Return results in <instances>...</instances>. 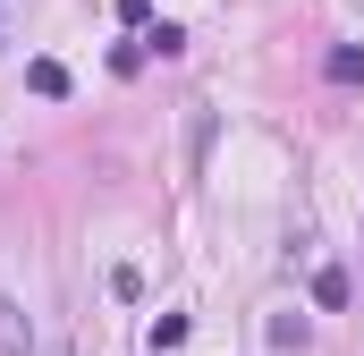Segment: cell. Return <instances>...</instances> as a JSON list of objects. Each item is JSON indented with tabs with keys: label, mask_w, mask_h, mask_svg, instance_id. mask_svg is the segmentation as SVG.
Wrapping results in <instances>:
<instances>
[{
	"label": "cell",
	"mask_w": 364,
	"mask_h": 356,
	"mask_svg": "<svg viewBox=\"0 0 364 356\" xmlns=\"http://www.w3.org/2000/svg\"><path fill=\"white\" fill-rule=\"evenodd\" d=\"M322 77H331V85H364V51H356V43H331Z\"/></svg>",
	"instance_id": "1"
},
{
	"label": "cell",
	"mask_w": 364,
	"mask_h": 356,
	"mask_svg": "<svg viewBox=\"0 0 364 356\" xmlns=\"http://www.w3.org/2000/svg\"><path fill=\"white\" fill-rule=\"evenodd\" d=\"M314 305H331V314L348 305V271H339V263H322V271H314Z\"/></svg>",
	"instance_id": "2"
},
{
	"label": "cell",
	"mask_w": 364,
	"mask_h": 356,
	"mask_svg": "<svg viewBox=\"0 0 364 356\" xmlns=\"http://www.w3.org/2000/svg\"><path fill=\"white\" fill-rule=\"evenodd\" d=\"M26 85L43 93V102H60V93H68V68H60V60H34V68H26Z\"/></svg>",
	"instance_id": "3"
},
{
	"label": "cell",
	"mask_w": 364,
	"mask_h": 356,
	"mask_svg": "<svg viewBox=\"0 0 364 356\" xmlns=\"http://www.w3.org/2000/svg\"><path fill=\"white\" fill-rule=\"evenodd\" d=\"M26 348H34V340H26V323H17V305L0 297V356H26Z\"/></svg>",
	"instance_id": "4"
},
{
	"label": "cell",
	"mask_w": 364,
	"mask_h": 356,
	"mask_svg": "<svg viewBox=\"0 0 364 356\" xmlns=\"http://www.w3.org/2000/svg\"><path fill=\"white\" fill-rule=\"evenodd\" d=\"M144 51H161V60H178V51H186V26H153V34H144Z\"/></svg>",
	"instance_id": "5"
},
{
	"label": "cell",
	"mask_w": 364,
	"mask_h": 356,
	"mask_svg": "<svg viewBox=\"0 0 364 356\" xmlns=\"http://www.w3.org/2000/svg\"><path fill=\"white\" fill-rule=\"evenodd\" d=\"M272 348H305V314H279V323H272Z\"/></svg>",
	"instance_id": "6"
},
{
	"label": "cell",
	"mask_w": 364,
	"mask_h": 356,
	"mask_svg": "<svg viewBox=\"0 0 364 356\" xmlns=\"http://www.w3.org/2000/svg\"><path fill=\"white\" fill-rule=\"evenodd\" d=\"M110 9H119L127 26H144V9H153V0H110Z\"/></svg>",
	"instance_id": "7"
}]
</instances>
